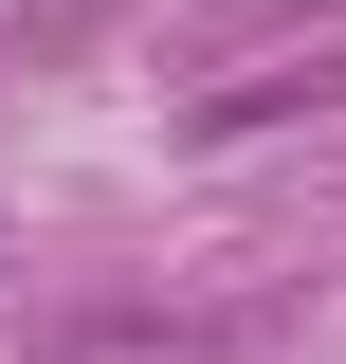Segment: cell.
Wrapping results in <instances>:
<instances>
[{
    "label": "cell",
    "mask_w": 346,
    "mask_h": 364,
    "mask_svg": "<svg viewBox=\"0 0 346 364\" xmlns=\"http://www.w3.org/2000/svg\"><path fill=\"white\" fill-rule=\"evenodd\" d=\"M256 37H328V0H201V18H182V91H201V73H237Z\"/></svg>",
    "instance_id": "7a4b0ae2"
},
{
    "label": "cell",
    "mask_w": 346,
    "mask_h": 364,
    "mask_svg": "<svg viewBox=\"0 0 346 364\" xmlns=\"http://www.w3.org/2000/svg\"><path fill=\"white\" fill-rule=\"evenodd\" d=\"M346 109V37H292V55H237V73L182 91V146H256V128H310Z\"/></svg>",
    "instance_id": "6da1fadb"
}]
</instances>
